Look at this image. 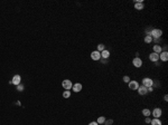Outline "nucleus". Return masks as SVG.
<instances>
[{"label": "nucleus", "mask_w": 168, "mask_h": 125, "mask_svg": "<svg viewBox=\"0 0 168 125\" xmlns=\"http://www.w3.org/2000/svg\"><path fill=\"white\" fill-rule=\"evenodd\" d=\"M150 36H151V38H155V39H159V38H161V36H163V30L161 29H152L151 30V33H150Z\"/></svg>", "instance_id": "f257e3e1"}, {"label": "nucleus", "mask_w": 168, "mask_h": 125, "mask_svg": "<svg viewBox=\"0 0 168 125\" xmlns=\"http://www.w3.org/2000/svg\"><path fill=\"white\" fill-rule=\"evenodd\" d=\"M62 86L65 91H69V89L72 88V86H73L72 81H69V79H64V81L62 82Z\"/></svg>", "instance_id": "f03ea898"}, {"label": "nucleus", "mask_w": 168, "mask_h": 125, "mask_svg": "<svg viewBox=\"0 0 168 125\" xmlns=\"http://www.w3.org/2000/svg\"><path fill=\"white\" fill-rule=\"evenodd\" d=\"M142 85L145 86V87H152V85H153V81L151 79V78L149 77H145L142 79Z\"/></svg>", "instance_id": "7ed1b4c3"}, {"label": "nucleus", "mask_w": 168, "mask_h": 125, "mask_svg": "<svg viewBox=\"0 0 168 125\" xmlns=\"http://www.w3.org/2000/svg\"><path fill=\"white\" fill-rule=\"evenodd\" d=\"M128 86H129V89H131V91H137L139 87V84H138V82H136V81H130L128 83Z\"/></svg>", "instance_id": "20e7f679"}, {"label": "nucleus", "mask_w": 168, "mask_h": 125, "mask_svg": "<svg viewBox=\"0 0 168 125\" xmlns=\"http://www.w3.org/2000/svg\"><path fill=\"white\" fill-rule=\"evenodd\" d=\"M161 114H163V111H161V108H158V107H156V108H153L152 111V116L155 118H159L161 116Z\"/></svg>", "instance_id": "39448f33"}, {"label": "nucleus", "mask_w": 168, "mask_h": 125, "mask_svg": "<svg viewBox=\"0 0 168 125\" xmlns=\"http://www.w3.org/2000/svg\"><path fill=\"white\" fill-rule=\"evenodd\" d=\"M132 64H133V66H135V67L139 68V67L142 66V60L139 58V57H135V58H133V60H132Z\"/></svg>", "instance_id": "423d86ee"}, {"label": "nucleus", "mask_w": 168, "mask_h": 125, "mask_svg": "<svg viewBox=\"0 0 168 125\" xmlns=\"http://www.w3.org/2000/svg\"><path fill=\"white\" fill-rule=\"evenodd\" d=\"M91 58L93 60H100L101 59V53L98 52V50H94V52L91 53Z\"/></svg>", "instance_id": "0eeeda50"}, {"label": "nucleus", "mask_w": 168, "mask_h": 125, "mask_svg": "<svg viewBox=\"0 0 168 125\" xmlns=\"http://www.w3.org/2000/svg\"><path fill=\"white\" fill-rule=\"evenodd\" d=\"M143 7H145V5H143V2L141 0H137L135 2V8L137 10H142Z\"/></svg>", "instance_id": "6e6552de"}, {"label": "nucleus", "mask_w": 168, "mask_h": 125, "mask_svg": "<svg viewBox=\"0 0 168 125\" xmlns=\"http://www.w3.org/2000/svg\"><path fill=\"white\" fill-rule=\"evenodd\" d=\"M149 59L151 60V62H156L159 60V54H156V53H151L149 55Z\"/></svg>", "instance_id": "1a4fd4ad"}, {"label": "nucleus", "mask_w": 168, "mask_h": 125, "mask_svg": "<svg viewBox=\"0 0 168 125\" xmlns=\"http://www.w3.org/2000/svg\"><path fill=\"white\" fill-rule=\"evenodd\" d=\"M20 81H21V77H20L19 75H15V76L12 77V79H11L12 84L16 85V86H18V85L20 84Z\"/></svg>", "instance_id": "9d476101"}, {"label": "nucleus", "mask_w": 168, "mask_h": 125, "mask_svg": "<svg viewBox=\"0 0 168 125\" xmlns=\"http://www.w3.org/2000/svg\"><path fill=\"white\" fill-rule=\"evenodd\" d=\"M159 59L161 62H167L168 60V53L167 52H161L159 54Z\"/></svg>", "instance_id": "9b49d317"}, {"label": "nucleus", "mask_w": 168, "mask_h": 125, "mask_svg": "<svg viewBox=\"0 0 168 125\" xmlns=\"http://www.w3.org/2000/svg\"><path fill=\"white\" fill-rule=\"evenodd\" d=\"M72 89H73V92H75V93L81 92V91H82V84H80V83L74 84L73 86H72Z\"/></svg>", "instance_id": "f8f14e48"}, {"label": "nucleus", "mask_w": 168, "mask_h": 125, "mask_svg": "<svg viewBox=\"0 0 168 125\" xmlns=\"http://www.w3.org/2000/svg\"><path fill=\"white\" fill-rule=\"evenodd\" d=\"M138 93L140 94V95H146L147 93H148V91H147V87H145L143 85H141V86H139L138 87Z\"/></svg>", "instance_id": "ddd939ff"}, {"label": "nucleus", "mask_w": 168, "mask_h": 125, "mask_svg": "<svg viewBox=\"0 0 168 125\" xmlns=\"http://www.w3.org/2000/svg\"><path fill=\"white\" fill-rule=\"evenodd\" d=\"M109 57H110V52H109V50L104 49V50L101 52V58L106 59V58H109Z\"/></svg>", "instance_id": "4468645a"}, {"label": "nucleus", "mask_w": 168, "mask_h": 125, "mask_svg": "<svg viewBox=\"0 0 168 125\" xmlns=\"http://www.w3.org/2000/svg\"><path fill=\"white\" fill-rule=\"evenodd\" d=\"M161 52H163L161 46H159V45H155V46H153V53H156V54H160Z\"/></svg>", "instance_id": "2eb2a0df"}, {"label": "nucleus", "mask_w": 168, "mask_h": 125, "mask_svg": "<svg viewBox=\"0 0 168 125\" xmlns=\"http://www.w3.org/2000/svg\"><path fill=\"white\" fill-rule=\"evenodd\" d=\"M150 124L151 125H163L161 124V121L159 120V118H153V120H151Z\"/></svg>", "instance_id": "dca6fc26"}, {"label": "nucleus", "mask_w": 168, "mask_h": 125, "mask_svg": "<svg viewBox=\"0 0 168 125\" xmlns=\"http://www.w3.org/2000/svg\"><path fill=\"white\" fill-rule=\"evenodd\" d=\"M142 115L143 116H146V117H148V116L151 115V111L148 110V108H145V110H142Z\"/></svg>", "instance_id": "f3484780"}, {"label": "nucleus", "mask_w": 168, "mask_h": 125, "mask_svg": "<svg viewBox=\"0 0 168 125\" xmlns=\"http://www.w3.org/2000/svg\"><path fill=\"white\" fill-rule=\"evenodd\" d=\"M104 122H105V117H104V116H100V117L98 118L96 123H98V124H103Z\"/></svg>", "instance_id": "a211bd4d"}, {"label": "nucleus", "mask_w": 168, "mask_h": 125, "mask_svg": "<svg viewBox=\"0 0 168 125\" xmlns=\"http://www.w3.org/2000/svg\"><path fill=\"white\" fill-rule=\"evenodd\" d=\"M151 41H152L151 36H146V37H145V43H146V44H150Z\"/></svg>", "instance_id": "6ab92c4d"}, {"label": "nucleus", "mask_w": 168, "mask_h": 125, "mask_svg": "<svg viewBox=\"0 0 168 125\" xmlns=\"http://www.w3.org/2000/svg\"><path fill=\"white\" fill-rule=\"evenodd\" d=\"M69 96H71V92H69V91H65V92H63V97H64V98H68Z\"/></svg>", "instance_id": "aec40b11"}, {"label": "nucleus", "mask_w": 168, "mask_h": 125, "mask_svg": "<svg viewBox=\"0 0 168 125\" xmlns=\"http://www.w3.org/2000/svg\"><path fill=\"white\" fill-rule=\"evenodd\" d=\"M104 49H105V47H104V45L103 44H99L98 45V52H102V50H104Z\"/></svg>", "instance_id": "412c9836"}, {"label": "nucleus", "mask_w": 168, "mask_h": 125, "mask_svg": "<svg viewBox=\"0 0 168 125\" xmlns=\"http://www.w3.org/2000/svg\"><path fill=\"white\" fill-rule=\"evenodd\" d=\"M112 123H113L112 120H105V122H104L103 124H104V125H112Z\"/></svg>", "instance_id": "4be33fe9"}, {"label": "nucleus", "mask_w": 168, "mask_h": 125, "mask_svg": "<svg viewBox=\"0 0 168 125\" xmlns=\"http://www.w3.org/2000/svg\"><path fill=\"white\" fill-rule=\"evenodd\" d=\"M17 91H18V92H22V91H24V85L19 84L18 86H17Z\"/></svg>", "instance_id": "5701e85b"}, {"label": "nucleus", "mask_w": 168, "mask_h": 125, "mask_svg": "<svg viewBox=\"0 0 168 125\" xmlns=\"http://www.w3.org/2000/svg\"><path fill=\"white\" fill-rule=\"evenodd\" d=\"M123 82L124 83H129L130 82V77L129 76H123Z\"/></svg>", "instance_id": "b1692460"}, {"label": "nucleus", "mask_w": 168, "mask_h": 125, "mask_svg": "<svg viewBox=\"0 0 168 125\" xmlns=\"http://www.w3.org/2000/svg\"><path fill=\"white\" fill-rule=\"evenodd\" d=\"M145 122H146V123H150V122H151V118H150L149 116H148V117H146V120H145Z\"/></svg>", "instance_id": "393cba45"}, {"label": "nucleus", "mask_w": 168, "mask_h": 125, "mask_svg": "<svg viewBox=\"0 0 168 125\" xmlns=\"http://www.w3.org/2000/svg\"><path fill=\"white\" fill-rule=\"evenodd\" d=\"M89 125H99V124H98L96 122H91V123H90Z\"/></svg>", "instance_id": "a878e982"}, {"label": "nucleus", "mask_w": 168, "mask_h": 125, "mask_svg": "<svg viewBox=\"0 0 168 125\" xmlns=\"http://www.w3.org/2000/svg\"><path fill=\"white\" fill-rule=\"evenodd\" d=\"M164 99H165V102H167V101H168V95H165L164 96Z\"/></svg>", "instance_id": "bb28decb"}]
</instances>
